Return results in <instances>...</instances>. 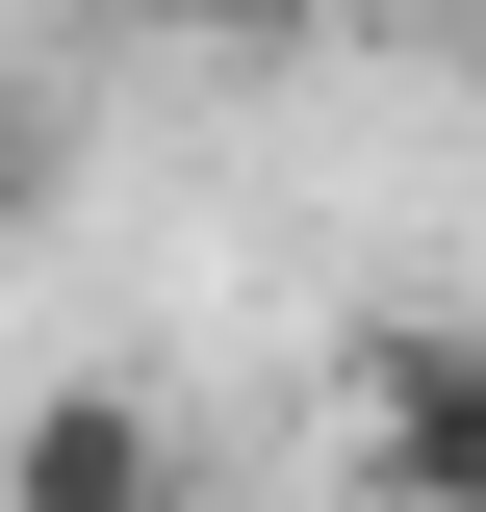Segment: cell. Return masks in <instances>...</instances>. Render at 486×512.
Here are the masks:
<instances>
[{"mask_svg":"<svg viewBox=\"0 0 486 512\" xmlns=\"http://www.w3.org/2000/svg\"><path fill=\"white\" fill-rule=\"evenodd\" d=\"M333 487L359 512H486V308H359L333 333Z\"/></svg>","mask_w":486,"mask_h":512,"instance_id":"cell-1","label":"cell"},{"mask_svg":"<svg viewBox=\"0 0 486 512\" xmlns=\"http://www.w3.org/2000/svg\"><path fill=\"white\" fill-rule=\"evenodd\" d=\"M0 231H52V128H0Z\"/></svg>","mask_w":486,"mask_h":512,"instance_id":"cell-4","label":"cell"},{"mask_svg":"<svg viewBox=\"0 0 486 512\" xmlns=\"http://www.w3.org/2000/svg\"><path fill=\"white\" fill-rule=\"evenodd\" d=\"M128 52H307V0H103Z\"/></svg>","mask_w":486,"mask_h":512,"instance_id":"cell-3","label":"cell"},{"mask_svg":"<svg viewBox=\"0 0 486 512\" xmlns=\"http://www.w3.org/2000/svg\"><path fill=\"white\" fill-rule=\"evenodd\" d=\"M0 512H205V461H180V410H154V384H26V410H0Z\"/></svg>","mask_w":486,"mask_h":512,"instance_id":"cell-2","label":"cell"}]
</instances>
